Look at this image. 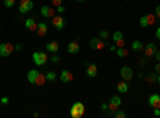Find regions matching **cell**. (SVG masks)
<instances>
[{"instance_id": "obj_5", "label": "cell", "mask_w": 160, "mask_h": 118, "mask_svg": "<svg viewBox=\"0 0 160 118\" xmlns=\"http://www.w3.org/2000/svg\"><path fill=\"white\" fill-rule=\"evenodd\" d=\"M13 51H15V46H13V43H8V42L0 43V56H2V58L11 56Z\"/></svg>"}, {"instance_id": "obj_21", "label": "cell", "mask_w": 160, "mask_h": 118, "mask_svg": "<svg viewBox=\"0 0 160 118\" xmlns=\"http://www.w3.org/2000/svg\"><path fill=\"white\" fill-rule=\"evenodd\" d=\"M131 50L136 51V53H139V51H144V43L139 42V40H135V42L131 43Z\"/></svg>"}, {"instance_id": "obj_24", "label": "cell", "mask_w": 160, "mask_h": 118, "mask_svg": "<svg viewBox=\"0 0 160 118\" xmlns=\"http://www.w3.org/2000/svg\"><path fill=\"white\" fill-rule=\"evenodd\" d=\"M144 80L148 82L149 85L155 83V82H157V73H149V75H146V77H144Z\"/></svg>"}, {"instance_id": "obj_18", "label": "cell", "mask_w": 160, "mask_h": 118, "mask_svg": "<svg viewBox=\"0 0 160 118\" xmlns=\"http://www.w3.org/2000/svg\"><path fill=\"white\" fill-rule=\"evenodd\" d=\"M96 75H98V67H96V64H88V65H87V77L95 78Z\"/></svg>"}, {"instance_id": "obj_15", "label": "cell", "mask_w": 160, "mask_h": 118, "mask_svg": "<svg viewBox=\"0 0 160 118\" xmlns=\"http://www.w3.org/2000/svg\"><path fill=\"white\" fill-rule=\"evenodd\" d=\"M148 102H149V106L154 107V109L160 107V94H151L149 99H148Z\"/></svg>"}, {"instance_id": "obj_3", "label": "cell", "mask_w": 160, "mask_h": 118, "mask_svg": "<svg viewBox=\"0 0 160 118\" xmlns=\"http://www.w3.org/2000/svg\"><path fill=\"white\" fill-rule=\"evenodd\" d=\"M51 22H53V27L56 31H64V27H66V19L62 15H55L51 18Z\"/></svg>"}, {"instance_id": "obj_7", "label": "cell", "mask_w": 160, "mask_h": 118, "mask_svg": "<svg viewBox=\"0 0 160 118\" xmlns=\"http://www.w3.org/2000/svg\"><path fill=\"white\" fill-rule=\"evenodd\" d=\"M90 48H91V50H104V48H106V43L102 42V38L93 37L91 40H90Z\"/></svg>"}, {"instance_id": "obj_32", "label": "cell", "mask_w": 160, "mask_h": 118, "mask_svg": "<svg viewBox=\"0 0 160 118\" xmlns=\"http://www.w3.org/2000/svg\"><path fill=\"white\" fill-rule=\"evenodd\" d=\"M154 15H155L157 19H160V5H157V8H155V11H154Z\"/></svg>"}, {"instance_id": "obj_26", "label": "cell", "mask_w": 160, "mask_h": 118, "mask_svg": "<svg viewBox=\"0 0 160 118\" xmlns=\"http://www.w3.org/2000/svg\"><path fill=\"white\" fill-rule=\"evenodd\" d=\"M139 26H141V27H149V21H148V16H141V19H139Z\"/></svg>"}, {"instance_id": "obj_30", "label": "cell", "mask_w": 160, "mask_h": 118, "mask_svg": "<svg viewBox=\"0 0 160 118\" xmlns=\"http://www.w3.org/2000/svg\"><path fill=\"white\" fill-rule=\"evenodd\" d=\"M3 5H5L7 8H11V7H15V5H16V0H5Z\"/></svg>"}, {"instance_id": "obj_11", "label": "cell", "mask_w": 160, "mask_h": 118, "mask_svg": "<svg viewBox=\"0 0 160 118\" xmlns=\"http://www.w3.org/2000/svg\"><path fill=\"white\" fill-rule=\"evenodd\" d=\"M40 13H42L43 18H53V16L56 15V13H55V8L50 7V5H43L42 10H40Z\"/></svg>"}, {"instance_id": "obj_23", "label": "cell", "mask_w": 160, "mask_h": 118, "mask_svg": "<svg viewBox=\"0 0 160 118\" xmlns=\"http://www.w3.org/2000/svg\"><path fill=\"white\" fill-rule=\"evenodd\" d=\"M45 77H47V82H55L56 78H58V75H56L55 70H48V72L45 73Z\"/></svg>"}, {"instance_id": "obj_40", "label": "cell", "mask_w": 160, "mask_h": 118, "mask_svg": "<svg viewBox=\"0 0 160 118\" xmlns=\"http://www.w3.org/2000/svg\"><path fill=\"white\" fill-rule=\"evenodd\" d=\"M109 50H111V51H115V50H117V45H115V43H114V45H111V46H109Z\"/></svg>"}, {"instance_id": "obj_31", "label": "cell", "mask_w": 160, "mask_h": 118, "mask_svg": "<svg viewBox=\"0 0 160 118\" xmlns=\"http://www.w3.org/2000/svg\"><path fill=\"white\" fill-rule=\"evenodd\" d=\"M50 59H51V62H59V56H58L56 53H53V54L50 56Z\"/></svg>"}, {"instance_id": "obj_20", "label": "cell", "mask_w": 160, "mask_h": 118, "mask_svg": "<svg viewBox=\"0 0 160 118\" xmlns=\"http://www.w3.org/2000/svg\"><path fill=\"white\" fill-rule=\"evenodd\" d=\"M117 89H118V93H122V94H127L128 91H130V86H128V82H118L117 83Z\"/></svg>"}, {"instance_id": "obj_4", "label": "cell", "mask_w": 160, "mask_h": 118, "mask_svg": "<svg viewBox=\"0 0 160 118\" xmlns=\"http://www.w3.org/2000/svg\"><path fill=\"white\" fill-rule=\"evenodd\" d=\"M32 8H34V2H32V0H19L18 10H19L21 15H26V13H29Z\"/></svg>"}, {"instance_id": "obj_25", "label": "cell", "mask_w": 160, "mask_h": 118, "mask_svg": "<svg viewBox=\"0 0 160 118\" xmlns=\"http://www.w3.org/2000/svg\"><path fill=\"white\" fill-rule=\"evenodd\" d=\"M45 83H47V77H45L43 73H38V78H37V83H35V85L42 86V85H45Z\"/></svg>"}, {"instance_id": "obj_39", "label": "cell", "mask_w": 160, "mask_h": 118, "mask_svg": "<svg viewBox=\"0 0 160 118\" xmlns=\"http://www.w3.org/2000/svg\"><path fill=\"white\" fill-rule=\"evenodd\" d=\"M155 37H157V40H160V27H157V31H155Z\"/></svg>"}, {"instance_id": "obj_10", "label": "cell", "mask_w": 160, "mask_h": 118, "mask_svg": "<svg viewBox=\"0 0 160 118\" xmlns=\"http://www.w3.org/2000/svg\"><path fill=\"white\" fill-rule=\"evenodd\" d=\"M59 80H61L62 83H71V82H74V75H72V72H69L68 69H64V70L59 73Z\"/></svg>"}, {"instance_id": "obj_16", "label": "cell", "mask_w": 160, "mask_h": 118, "mask_svg": "<svg viewBox=\"0 0 160 118\" xmlns=\"http://www.w3.org/2000/svg\"><path fill=\"white\" fill-rule=\"evenodd\" d=\"M38 70L37 69H32V70H29L28 72V82L31 83V85H35L37 83V78H38Z\"/></svg>"}, {"instance_id": "obj_44", "label": "cell", "mask_w": 160, "mask_h": 118, "mask_svg": "<svg viewBox=\"0 0 160 118\" xmlns=\"http://www.w3.org/2000/svg\"><path fill=\"white\" fill-rule=\"evenodd\" d=\"M0 109H2V102H0Z\"/></svg>"}, {"instance_id": "obj_27", "label": "cell", "mask_w": 160, "mask_h": 118, "mask_svg": "<svg viewBox=\"0 0 160 118\" xmlns=\"http://www.w3.org/2000/svg\"><path fill=\"white\" fill-rule=\"evenodd\" d=\"M112 116H115V118H125L127 113H125L123 110H120V109H118V110H115V112L112 113Z\"/></svg>"}, {"instance_id": "obj_36", "label": "cell", "mask_w": 160, "mask_h": 118, "mask_svg": "<svg viewBox=\"0 0 160 118\" xmlns=\"http://www.w3.org/2000/svg\"><path fill=\"white\" fill-rule=\"evenodd\" d=\"M154 116H160V107L154 109Z\"/></svg>"}, {"instance_id": "obj_43", "label": "cell", "mask_w": 160, "mask_h": 118, "mask_svg": "<svg viewBox=\"0 0 160 118\" xmlns=\"http://www.w3.org/2000/svg\"><path fill=\"white\" fill-rule=\"evenodd\" d=\"M75 2H83V0H75Z\"/></svg>"}, {"instance_id": "obj_13", "label": "cell", "mask_w": 160, "mask_h": 118, "mask_svg": "<svg viewBox=\"0 0 160 118\" xmlns=\"http://www.w3.org/2000/svg\"><path fill=\"white\" fill-rule=\"evenodd\" d=\"M68 53H71V54H78L80 53V43L77 40L68 43Z\"/></svg>"}, {"instance_id": "obj_8", "label": "cell", "mask_w": 160, "mask_h": 118, "mask_svg": "<svg viewBox=\"0 0 160 118\" xmlns=\"http://www.w3.org/2000/svg\"><path fill=\"white\" fill-rule=\"evenodd\" d=\"M108 106H109V110L114 113L115 110H118V109H120V106H122V99H120L118 96H112Z\"/></svg>"}, {"instance_id": "obj_12", "label": "cell", "mask_w": 160, "mask_h": 118, "mask_svg": "<svg viewBox=\"0 0 160 118\" xmlns=\"http://www.w3.org/2000/svg\"><path fill=\"white\" fill-rule=\"evenodd\" d=\"M24 26H26V29H28L29 32H37V21L34 19V18H28L24 21Z\"/></svg>"}, {"instance_id": "obj_41", "label": "cell", "mask_w": 160, "mask_h": 118, "mask_svg": "<svg viewBox=\"0 0 160 118\" xmlns=\"http://www.w3.org/2000/svg\"><path fill=\"white\" fill-rule=\"evenodd\" d=\"M106 109H109V106H108V104H102V106H101V110H106Z\"/></svg>"}, {"instance_id": "obj_28", "label": "cell", "mask_w": 160, "mask_h": 118, "mask_svg": "<svg viewBox=\"0 0 160 118\" xmlns=\"http://www.w3.org/2000/svg\"><path fill=\"white\" fill-rule=\"evenodd\" d=\"M99 38H102V40H108L109 38V31H99Z\"/></svg>"}, {"instance_id": "obj_9", "label": "cell", "mask_w": 160, "mask_h": 118, "mask_svg": "<svg viewBox=\"0 0 160 118\" xmlns=\"http://www.w3.org/2000/svg\"><path fill=\"white\" fill-rule=\"evenodd\" d=\"M112 40H114V43L117 45V48H118V46H125V38H123V34L120 32V31H115V32H114Z\"/></svg>"}, {"instance_id": "obj_35", "label": "cell", "mask_w": 160, "mask_h": 118, "mask_svg": "<svg viewBox=\"0 0 160 118\" xmlns=\"http://www.w3.org/2000/svg\"><path fill=\"white\" fill-rule=\"evenodd\" d=\"M0 102H2V106H7V104L10 102V99L8 97H2V99H0Z\"/></svg>"}, {"instance_id": "obj_1", "label": "cell", "mask_w": 160, "mask_h": 118, "mask_svg": "<svg viewBox=\"0 0 160 118\" xmlns=\"http://www.w3.org/2000/svg\"><path fill=\"white\" fill-rule=\"evenodd\" d=\"M69 115L72 118H82L85 115V106H83V102H74L71 110H69Z\"/></svg>"}, {"instance_id": "obj_34", "label": "cell", "mask_w": 160, "mask_h": 118, "mask_svg": "<svg viewBox=\"0 0 160 118\" xmlns=\"http://www.w3.org/2000/svg\"><path fill=\"white\" fill-rule=\"evenodd\" d=\"M56 11H58V13H59V15H62V13H64V11H66V8H64V7H62V5H59V7H56Z\"/></svg>"}, {"instance_id": "obj_22", "label": "cell", "mask_w": 160, "mask_h": 118, "mask_svg": "<svg viewBox=\"0 0 160 118\" xmlns=\"http://www.w3.org/2000/svg\"><path fill=\"white\" fill-rule=\"evenodd\" d=\"M115 53H117L118 58H127V56H128V50H127L125 46H118V48L115 50Z\"/></svg>"}, {"instance_id": "obj_38", "label": "cell", "mask_w": 160, "mask_h": 118, "mask_svg": "<svg viewBox=\"0 0 160 118\" xmlns=\"http://www.w3.org/2000/svg\"><path fill=\"white\" fill-rule=\"evenodd\" d=\"M154 58L157 59V62H160V51H155V54H154Z\"/></svg>"}, {"instance_id": "obj_37", "label": "cell", "mask_w": 160, "mask_h": 118, "mask_svg": "<svg viewBox=\"0 0 160 118\" xmlns=\"http://www.w3.org/2000/svg\"><path fill=\"white\" fill-rule=\"evenodd\" d=\"M155 73H157V75L160 73V62H157V64H155Z\"/></svg>"}, {"instance_id": "obj_17", "label": "cell", "mask_w": 160, "mask_h": 118, "mask_svg": "<svg viewBox=\"0 0 160 118\" xmlns=\"http://www.w3.org/2000/svg\"><path fill=\"white\" fill-rule=\"evenodd\" d=\"M45 50H47V53H48V54L58 53V50H59V43H58V42H50V43H47Z\"/></svg>"}, {"instance_id": "obj_19", "label": "cell", "mask_w": 160, "mask_h": 118, "mask_svg": "<svg viewBox=\"0 0 160 118\" xmlns=\"http://www.w3.org/2000/svg\"><path fill=\"white\" fill-rule=\"evenodd\" d=\"M47 32H48V24H47V22H38V26H37V34H38V37H45Z\"/></svg>"}, {"instance_id": "obj_2", "label": "cell", "mask_w": 160, "mask_h": 118, "mask_svg": "<svg viewBox=\"0 0 160 118\" xmlns=\"http://www.w3.org/2000/svg\"><path fill=\"white\" fill-rule=\"evenodd\" d=\"M32 61L37 67H42V65H45L47 61H48V53L47 51H35L32 54Z\"/></svg>"}, {"instance_id": "obj_42", "label": "cell", "mask_w": 160, "mask_h": 118, "mask_svg": "<svg viewBox=\"0 0 160 118\" xmlns=\"http://www.w3.org/2000/svg\"><path fill=\"white\" fill-rule=\"evenodd\" d=\"M157 83H158V85H160V73H158V75H157Z\"/></svg>"}, {"instance_id": "obj_6", "label": "cell", "mask_w": 160, "mask_h": 118, "mask_svg": "<svg viewBox=\"0 0 160 118\" xmlns=\"http://www.w3.org/2000/svg\"><path fill=\"white\" fill-rule=\"evenodd\" d=\"M120 77H122V80H125V82H131V78L135 77V73H133V69L131 67L125 65V67L120 69Z\"/></svg>"}, {"instance_id": "obj_29", "label": "cell", "mask_w": 160, "mask_h": 118, "mask_svg": "<svg viewBox=\"0 0 160 118\" xmlns=\"http://www.w3.org/2000/svg\"><path fill=\"white\" fill-rule=\"evenodd\" d=\"M146 16H148V21H149V26H152L155 21H157V18H155V15H154V13H151V15H146Z\"/></svg>"}, {"instance_id": "obj_33", "label": "cell", "mask_w": 160, "mask_h": 118, "mask_svg": "<svg viewBox=\"0 0 160 118\" xmlns=\"http://www.w3.org/2000/svg\"><path fill=\"white\" fill-rule=\"evenodd\" d=\"M51 3L55 5V8L56 7H59V5H62V0H51Z\"/></svg>"}, {"instance_id": "obj_14", "label": "cell", "mask_w": 160, "mask_h": 118, "mask_svg": "<svg viewBox=\"0 0 160 118\" xmlns=\"http://www.w3.org/2000/svg\"><path fill=\"white\" fill-rule=\"evenodd\" d=\"M155 51H157V45H155V43H148V45L144 46V54L148 56V58L154 56Z\"/></svg>"}]
</instances>
